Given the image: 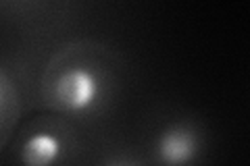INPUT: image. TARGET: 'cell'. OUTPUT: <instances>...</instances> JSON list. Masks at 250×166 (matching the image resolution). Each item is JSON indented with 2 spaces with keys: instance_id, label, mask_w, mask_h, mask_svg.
<instances>
[{
  "instance_id": "1",
  "label": "cell",
  "mask_w": 250,
  "mask_h": 166,
  "mask_svg": "<svg viewBox=\"0 0 250 166\" xmlns=\"http://www.w3.org/2000/svg\"><path fill=\"white\" fill-rule=\"evenodd\" d=\"M44 96L54 108L80 112L98 100L100 83L85 65L69 60V65H54L48 69L44 79Z\"/></svg>"
},
{
  "instance_id": "2",
  "label": "cell",
  "mask_w": 250,
  "mask_h": 166,
  "mask_svg": "<svg viewBox=\"0 0 250 166\" xmlns=\"http://www.w3.org/2000/svg\"><path fill=\"white\" fill-rule=\"evenodd\" d=\"M194 152H196V137L186 127H173L165 131V135L159 141L161 160L171 164L188 162L194 156Z\"/></svg>"
},
{
  "instance_id": "3",
  "label": "cell",
  "mask_w": 250,
  "mask_h": 166,
  "mask_svg": "<svg viewBox=\"0 0 250 166\" xmlns=\"http://www.w3.org/2000/svg\"><path fill=\"white\" fill-rule=\"evenodd\" d=\"M61 154L59 139L46 131L31 135L21 148V160L27 164H50Z\"/></svg>"
},
{
  "instance_id": "4",
  "label": "cell",
  "mask_w": 250,
  "mask_h": 166,
  "mask_svg": "<svg viewBox=\"0 0 250 166\" xmlns=\"http://www.w3.org/2000/svg\"><path fill=\"white\" fill-rule=\"evenodd\" d=\"M17 114V100H15V90L6 75L0 69V144L9 135L11 125Z\"/></svg>"
}]
</instances>
